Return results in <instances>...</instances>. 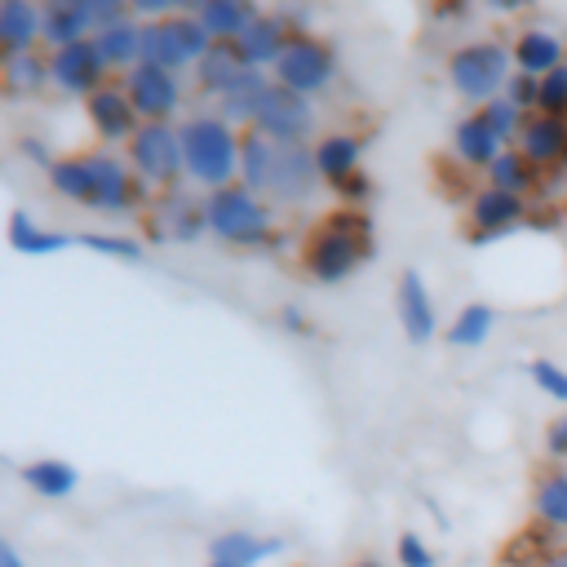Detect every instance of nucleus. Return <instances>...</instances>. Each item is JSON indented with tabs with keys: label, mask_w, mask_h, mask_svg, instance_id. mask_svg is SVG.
I'll use <instances>...</instances> for the list:
<instances>
[{
	"label": "nucleus",
	"mask_w": 567,
	"mask_h": 567,
	"mask_svg": "<svg viewBox=\"0 0 567 567\" xmlns=\"http://www.w3.org/2000/svg\"><path fill=\"white\" fill-rule=\"evenodd\" d=\"M372 257V226L359 208L332 213L323 226H315L301 244V266L319 284H341L350 279L363 261Z\"/></svg>",
	"instance_id": "f257e3e1"
},
{
	"label": "nucleus",
	"mask_w": 567,
	"mask_h": 567,
	"mask_svg": "<svg viewBox=\"0 0 567 567\" xmlns=\"http://www.w3.org/2000/svg\"><path fill=\"white\" fill-rule=\"evenodd\" d=\"M182 128V159H186V177L195 186H204L208 195L221 186L239 182V146L244 133L235 124H226L217 111L213 115H190L177 124Z\"/></svg>",
	"instance_id": "f03ea898"
},
{
	"label": "nucleus",
	"mask_w": 567,
	"mask_h": 567,
	"mask_svg": "<svg viewBox=\"0 0 567 567\" xmlns=\"http://www.w3.org/2000/svg\"><path fill=\"white\" fill-rule=\"evenodd\" d=\"M204 221H208V235H217L221 244H235V248H261L275 230L270 204L257 190H248L244 182L204 195Z\"/></svg>",
	"instance_id": "7ed1b4c3"
},
{
	"label": "nucleus",
	"mask_w": 567,
	"mask_h": 567,
	"mask_svg": "<svg viewBox=\"0 0 567 567\" xmlns=\"http://www.w3.org/2000/svg\"><path fill=\"white\" fill-rule=\"evenodd\" d=\"M509 75H514V53L505 40H470L447 53V84L465 102L487 106L492 97L505 93Z\"/></svg>",
	"instance_id": "20e7f679"
},
{
	"label": "nucleus",
	"mask_w": 567,
	"mask_h": 567,
	"mask_svg": "<svg viewBox=\"0 0 567 567\" xmlns=\"http://www.w3.org/2000/svg\"><path fill=\"white\" fill-rule=\"evenodd\" d=\"M270 80L284 84V89H292V93H301V97H315V93L332 89V80H337V53H332L328 40H319L310 31H297L288 40V49L279 53Z\"/></svg>",
	"instance_id": "39448f33"
},
{
	"label": "nucleus",
	"mask_w": 567,
	"mask_h": 567,
	"mask_svg": "<svg viewBox=\"0 0 567 567\" xmlns=\"http://www.w3.org/2000/svg\"><path fill=\"white\" fill-rule=\"evenodd\" d=\"M128 168L137 173L142 186H177V177H186V159H182V128L177 124H142L128 142Z\"/></svg>",
	"instance_id": "423d86ee"
},
{
	"label": "nucleus",
	"mask_w": 567,
	"mask_h": 567,
	"mask_svg": "<svg viewBox=\"0 0 567 567\" xmlns=\"http://www.w3.org/2000/svg\"><path fill=\"white\" fill-rule=\"evenodd\" d=\"M252 128H257L261 137L279 142V146H306V142L315 137V102L270 80V89H266V97H261V106H257ZM310 146H315V142H310Z\"/></svg>",
	"instance_id": "0eeeda50"
},
{
	"label": "nucleus",
	"mask_w": 567,
	"mask_h": 567,
	"mask_svg": "<svg viewBox=\"0 0 567 567\" xmlns=\"http://www.w3.org/2000/svg\"><path fill=\"white\" fill-rule=\"evenodd\" d=\"M124 93L133 97L142 124H173V115L182 106V80L164 66H151V62H137L124 75Z\"/></svg>",
	"instance_id": "6e6552de"
},
{
	"label": "nucleus",
	"mask_w": 567,
	"mask_h": 567,
	"mask_svg": "<svg viewBox=\"0 0 567 567\" xmlns=\"http://www.w3.org/2000/svg\"><path fill=\"white\" fill-rule=\"evenodd\" d=\"M106 62H102V53H97V44L93 40H80V44H71V49H58V53H49V80H53V89H62V93H71V97H93L97 89H106Z\"/></svg>",
	"instance_id": "1a4fd4ad"
},
{
	"label": "nucleus",
	"mask_w": 567,
	"mask_h": 567,
	"mask_svg": "<svg viewBox=\"0 0 567 567\" xmlns=\"http://www.w3.org/2000/svg\"><path fill=\"white\" fill-rule=\"evenodd\" d=\"M89 159H93V204L89 208H97L106 217H120V213H128L146 199V186L137 182V173L124 159H115L106 151H93Z\"/></svg>",
	"instance_id": "9d476101"
},
{
	"label": "nucleus",
	"mask_w": 567,
	"mask_h": 567,
	"mask_svg": "<svg viewBox=\"0 0 567 567\" xmlns=\"http://www.w3.org/2000/svg\"><path fill=\"white\" fill-rule=\"evenodd\" d=\"M319 168H315V146H275V168L266 195L275 204H306L319 190Z\"/></svg>",
	"instance_id": "9b49d317"
},
{
	"label": "nucleus",
	"mask_w": 567,
	"mask_h": 567,
	"mask_svg": "<svg viewBox=\"0 0 567 567\" xmlns=\"http://www.w3.org/2000/svg\"><path fill=\"white\" fill-rule=\"evenodd\" d=\"M527 217H532L527 199L505 195V190H496V186H483V190L470 199V244H492V239H501L505 230L523 226Z\"/></svg>",
	"instance_id": "f8f14e48"
},
{
	"label": "nucleus",
	"mask_w": 567,
	"mask_h": 567,
	"mask_svg": "<svg viewBox=\"0 0 567 567\" xmlns=\"http://www.w3.org/2000/svg\"><path fill=\"white\" fill-rule=\"evenodd\" d=\"M84 115H89L97 142H124V146H128L133 133L142 128V115H137L133 97L124 93V84H106V89H97V93L84 102Z\"/></svg>",
	"instance_id": "ddd939ff"
},
{
	"label": "nucleus",
	"mask_w": 567,
	"mask_h": 567,
	"mask_svg": "<svg viewBox=\"0 0 567 567\" xmlns=\"http://www.w3.org/2000/svg\"><path fill=\"white\" fill-rule=\"evenodd\" d=\"M399 323H403V337L412 346H425L434 332H439V310H434V297L421 279V270H403L399 275Z\"/></svg>",
	"instance_id": "4468645a"
},
{
	"label": "nucleus",
	"mask_w": 567,
	"mask_h": 567,
	"mask_svg": "<svg viewBox=\"0 0 567 567\" xmlns=\"http://www.w3.org/2000/svg\"><path fill=\"white\" fill-rule=\"evenodd\" d=\"M501 151H509V142L483 120V111H470V115L456 120V128H452V155H456L465 168H483V173H487Z\"/></svg>",
	"instance_id": "2eb2a0df"
},
{
	"label": "nucleus",
	"mask_w": 567,
	"mask_h": 567,
	"mask_svg": "<svg viewBox=\"0 0 567 567\" xmlns=\"http://www.w3.org/2000/svg\"><path fill=\"white\" fill-rule=\"evenodd\" d=\"M252 71H257V66H248L244 53H239L230 40H217V44L208 49V58L195 66V80H199L204 93H213V97L221 102V97H230L239 84H248Z\"/></svg>",
	"instance_id": "dca6fc26"
},
{
	"label": "nucleus",
	"mask_w": 567,
	"mask_h": 567,
	"mask_svg": "<svg viewBox=\"0 0 567 567\" xmlns=\"http://www.w3.org/2000/svg\"><path fill=\"white\" fill-rule=\"evenodd\" d=\"M509 53H514V71H527V75H536V80L567 62V44H563V35L549 31V27H523V31L514 35Z\"/></svg>",
	"instance_id": "f3484780"
},
{
	"label": "nucleus",
	"mask_w": 567,
	"mask_h": 567,
	"mask_svg": "<svg viewBox=\"0 0 567 567\" xmlns=\"http://www.w3.org/2000/svg\"><path fill=\"white\" fill-rule=\"evenodd\" d=\"M536 168H563L567 164V120L554 115H527L518 142H514Z\"/></svg>",
	"instance_id": "a211bd4d"
},
{
	"label": "nucleus",
	"mask_w": 567,
	"mask_h": 567,
	"mask_svg": "<svg viewBox=\"0 0 567 567\" xmlns=\"http://www.w3.org/2000/svg\"><path fill=\"white\" fill-rule=\"evenodd\" d=\"M35 40H44V9L31 0H4L0 4V53H35Z\"/></svg>",
	"instance_id": "6ab92c4d"
},
{
	"label": "nucleus",
	"mask_w": 567,
	"mask_h": 567,
	"mask_svg": "<svg viewBox=\"0 0 567 567\" xmlns=\"http://www.w3.org/2000/svg\"><path fill=\"white\" fill-rule=\"evenodd\" d=\"M359 164H363V137L359 133H323L315 142V168L328 186H341L354 173H363Z\"/></svg>",
	"instance_id": "aec40b11"
},
{
	"label": "nucleus",
	"mask_w": 567,
	"mask_h": 567,
	"mask_svg": "<svg viewBox=\"0 0 567 567\" xmlns=\"http://www.w3.org/2000/svg\"><path fill=\"white\" fill-rule=\"evenodd\" d=\"M288 40H292V27L279 18V13H261L239 40H235V49L244 53V62L248 66H270L275 71V62H279V53L288 49Z\"/></svg>",
	"instance_id": "412c9836"
},
{
	"label": "nucleus",
	"mask_w": 567,
	"mask_h": 567,
	"mask_svg": "<svg viewBox=\"0 0 567 567\" xmlns=\"http://www.w3.org/2000/svg\"><path fill=\"white\" fill-rule=\"evenodd\" d=\"M284 540L279 536H257L248 527H230L221 536L208 540V563H235V567H257L261 558L279 554Z\"/></svg>",
	"instance_id": "4be33fe9"
},
{
	"label": "nucleus",
	"mask_w": 567,
	"mask_h": 567,
	"mask_svg": "<svg viewBox=\"0 0 567 567\" xmlns=\"http://www.w3.org/2000/svg\"><path fill=\"white\" fill-rule=\"evenodd\" d=\"M195 18L204 22V31L213 35V40H239L257 18H261V9L257 4H244V0H204L199 9H195Z\"/></svg>",
	"instance_id": "5701e85b"
},
{
	"label": "nucleus",
	"mask_w": 567,
	"mask_h": 567,
	"mask_svg": "<svg viewBox=\"0 0 567 567\" xmlns=\"http://www.w3.org/2000/svg\"><path fill=\"white\" fill-rule=\"evenodd\" d=\"M532 514L549 532H567V465H554L536 474L532 483Z\"/></svg>",
	"instance_id": "b1692460"
},
{
	"label": "nucleus",
	"mask_w": 567,
	"mask_h": 567,
	"mask_svg": "<svg viewBox=\"0 0 567 567\" xmlns=\"http://www.w3.org/2000/svg\"><path fill=\"white\" fill-rule=\"evenodd\" d=\"M93 44H97V53H102V62H106L111 71H124V75H128V71L142 62V22L124 18V22L106 27V31H97Z\"/></svg>",
	"instance_id": "393cba45"
},
{
	"label": "nucleus",
	"mask_w": 567,
	"mask_h": 567,
	"mask_svg": "<svg viewBox=\"0 0 567 567\" xmlns=\"http://www.w3.org/2000/svg\"><path fill=\"white\" fill-rule=\"evenodd\" d=\"M9 244H13L18 252H27V257H49V252H62V248L80 244V235L44 230V226H35V221H31V213H27V208H13V217H9Z\"/></svg>",
	"instance_id": "a878e982"
},
{
	"label": "nucleus",
	"mask_w": 567,
	"mask_h": 567,
	"mask_svg": "<svg viewBox=\"0 0 567 567\" xmlns=\"http://www.w3.org/2000/svg\"><path fill=\"white\" fill-rule=\"evenodd\" d=\"M44 9V44L58 53V49H71L80 40H89V22H84V9L80 0H49L40 4Z\"/></svg>",
	"instance_id": "bb28decb"
},
{
	"label": "nucleus",
	"mask_w": 567,
	"mask_h": 567,
	"mask_svg": "<svg viewBox=\"0 0 567 567\" xmlns=\"http://www.w3.org/2000/svg\"><path fill=\"white\" fill-rule=\"evenodd\" d=\"M487 186H496V190H505V195L527 199V195L540 186V168H536L518 146H509V151H501V155H496V164L487 168Z\"/></svg>",
	"instance_id": "cd10ccee"
},
{
	"label": "nucleus",
	"mask_w": 567,
	"mask_h": 567,
	"mask_svg": "<svg viewBox=\"0 0 567 567\" xmlns=\"http://www.w3.org/2000/svg\"><path fill=\"white\" fill-rule=\"evenodd\" d=\"M49 190L71 204H93V159L89 155H62L49 168Z\"/></svg>",
	"instance_id": "c85d7f7f"
},
{
	"label": "nucleus",
	"mask_w": 567,
	"mask_h": 567,
	"mask_svg": "<svg viewBox=\"0 0 567 567\" xmlns=\"http://www.w3.org/2000/svg\"><path fill=\"white\" fill-rule=\"evenodd\" d=\"M22 483H27L35 496H44V501H66V496L80 487V474H75L71 461L40 456V461H31V465L22 470Z\"/></svg>",
	"instance_id": "c756f323"
},
{
	"label": "nucleus",
	"mask_w": 567,
	"mask_h": 567,
	"mask_svg": "<svg viewBox=\"0 0 567 567\" xmlns=\"http://www.w3.org/2000/svg\"><path fill=\"white\" fill-rule=\"evenodd\" d=\"M275 146L270 137H261L257 128H244V146H239V182L257 195H266L270 186V168H275Z\"/></svg>",
	"instance_id": "7c9ffc66"
},
{
	"label": "nucleus",
	"mask_w": 567,
	"mask_h": 567,
	"mask_svg": "<svg viewBox=\"0 0 567 567\" xmlns=\"http://www.w3.org/2000/svg\"><path fill=\"white\" fill-rule=\"evenodd\" d=\"M142 62L164 66V71H173V75L190 66L186 53H182V44H177V31H173L168 18H164V22H142Z\"/></svg>",
	"instance_id": "2f4dec72"
},
{
	"label": "nucleus",
	"mask_w": 567,
	"mask_h": 567,
	"mask_svg": "<svg viewBox=\"0 0 567 567\" xmlns=\"http://www.w3.org/2000/svg\"><path fill=\"white\" fill-rule=\"evenodd\" d=\"M0 84H4L9 97H31V93H40L44 84H53V80H49V58H40V53L4 58V66H0Z\"/></svg>",
	"instance_id": "473e14b6"
},
{
	"label": "nucleus",
	"mask_w": 567,
	"mask_h": 567,
	"mask_svg": "<svg viewBox=\"0 0 567 567\" xmlns=\"http://www.w3.org/2000/svg\"><path fill=\"white\" fill-rule=\"evenodd\" d=\"M492 328H496V310H492L487 301H470V306H461V315L447 323V341L461 346V350H474V346H483V341L492 337Z\"/></svg>",
	"instance_id": "72a5a7b5"
},
{
	"label": "nucleus",
	"mask_w": 567,
	"mask_h": 567,
	"mask_svg": "<svg viewBox=\"0 0 567 567\" xmlns=\"http://www.w3.org/2000/svg\"><path fill=\"white\" fill-rule=\"evenodd\" d=\"M266 89H270L266 71H252V80H248V84H239L230 97H221V102H217V115H221L226 124H248V128H252V120H257V106H261Z\"/></svg>",
	"instance_id": "f704fd0d"
},
{
	"label": "nucleus",
	"mask_w": 567,
	"mask_h": 567,
	"mask_svg": "<svg viewBox=\"0 0 567 567\" xmlns=\"http://www.w3.org/2000/svg\"><path fill=\"white\" fill-rule=\"evenodd\" d=\"M177 244H190V239H199L204 230H208V221H204V199L199 204H190V199H168V226H164Z\"/></svg>",
	"instance_id": "c9c22d12"
},
{
	"label": "nucleus",
	"mask_w": 567,
	"mask_h": 567,
	"mask_svg": "<svg viewBox=\"0 0 567 567\" xmlns=\"http://www.w3.org/2000/svg\"><path fill=\"white\" fill-rule=\"evenodd\" d=\"M478 111H483V120H487V124H492V128H496L505 142H518V133H523L527 115H523V111H518V106H514L505 93H501V97H492V102H487V106H478Z\"/></svg>",
	"instance_id": "e433bc0d"
},
{
	"label": "nucleus",
	"mask_w": 567,
	"mask_h": 567,
	"mask_svg": "<svg viewBox=\"0 0 567 567\" xmlns=\"http://www.w3.org/2000/svg\"><path fill=\"white\" fill-rule=\"evenodd\" d=\"M527 377H532V385H536L545 399L567 403V368H558L554 359H532V363H527Z\"/></svg>",
	"instance_id": "4c0bfd02"
},
{
	"label": "nucleus",
	"mask_w": 567,
	"mask_h": 567,
	"mask_svg": "<svg viewBox=\"0 0 567 567\" xmlns=\"http://www.w3.org/2000/svg\"><path fill=\"white\" fill-rule=\"evenodd\" d=\"M536 115L567 120V62L554 66L549 75H540V106H536Z\"/></svg>",
	"instance_id": "58836bf2"
},
{
	"label": "nucleus",
	"mask_w": 567,
	"mask_h": 567,
	"mask_svg": "<svg viewBox=\"0 0 567 567\" xmlns=\"http://www.w3.org/2000/svg\"><path fill=\"white\" fill-rule=\"evenodd\" d=\"M84 248L102 252V257H120V261H142V239H128V235H102V230H89L80 235Z\"/></svg>",
	"instance_id": "ea45409f"
},
{
	"label": "nucleus",
	"mask_w": 567,
	"mask_h": 567,
	"mask_svg": "<svg viewBox=\"0 0 567 567\" xmlns=\"http://www.w3.org/2000/svg\"><path fill=\"white\" fill-rule=\"evenodd\" d=\"M505 97H509L523 115H536V106H540V80L527 75V71H514L509 84H505Z\"/></svg>",
	"instance_id": "a19ab883"
},
{
	"label": "nucleus",
	"mask_w": 567,
	"mask_h": 567,
	"mask_svg": "<svg viewBox=\"0 0 567 567\" xmlns=\"http://www.w3.org/2000/svg\"><path fill=\"white\" fill-rule=\"evenodd\" d=\"M394 558H399V567H434V549L425 545L421 532H399Z\"/></svg>",
	"instance_id": "79ce46f5"
},
{
	"label": "nucleus",
	"mask_w": 567,
	"mask_h": 567,
	"mask_svg": "<svg viewBox=\"0 0 567 567\" xmlns=\"http://www.w3.org/2000/svg\"><path fill=\"white\" fill-rule=\"evenodd\" d=\"M545 452H549L554 461H567V416H554V421L545 425Z\"/></svg>",
	"instance_id": "37998d69"
},
{
	"label": "nucleus",
	"mask_w": 567,
	"mask_h": 567,
	"mask_svg": "<svg viewBox=\"0 0 567 567\" xmlns=\"http://www.w3.org/2000/svg\"><path fill=\"white\" fill-rule=\"evenodd\" d=\"M341 199H354V204H363L368 195H372V182H368V173H354L350 182H341V186H332Z\"/></svg>",
	"instance_id": "c03bdc74"
},
{
	"label": "nucleus",
	"mask_w": 567,
	"mask_h": 567,
	"mask_svg": "<svg viewBox=\"0 0 567 567\" xmlns=\"http://www.w3.org/2000/svg\"><path fill=\"white\" fill-rule=\"evenodd\" d=\"M22 155H27V159H35V164H44V173L53 168V159H49V151H44V142H40V137H22Z\"/></svg>",
	"instance_id": "a18cd8bd"
},
{
	"label": "nucleus",
	"mask_w": 567,
	"mask_h": 567,
	"mask_svg": "<svg viewBox=\"0 0 567 567\" xmlns=\"http://www.w3.org/2000/svg\"><path fill=\"white\" fill-rule=\"evenodd\" d=\"M279 323H284L288 332H310V323H306V315H301L297 306H284V310H279Z\"/></svg>",
	"instance_id": "49530a36"
},
{
	"label": "nucleus",
	"mask_w": 567,
	"mask_h": 567,
	"mask_svg": "<svg viewBox=\"0 0 567 567\" xmlns=\"http://www.w3.org/2000/svg\"><path fill=\"white\" fill-rule=\"evenodd\" d=\"M0 567H27V558L18 554L13 540H0Z\"/></svg>",
	"instance_id": "de8ad7c7"
},
{
	"label": "nucleus",
	"mask_w": 567,
	"mask_h": 567,
	"mask_svg": "<svg viewBox=\"0 0 567 567\" xmlns=\"http://www.w3.org/2000/svg\"><path fill=\"white\" fill-rule=\"evenodd\" d=\"M540 567H567V554H563V549H549V554H545V563H540Z\"/></svg>",
	"instance_id": "09e8293b"
},
{
	"label": "nucleus",
	"mask_w": 567,
	"mask_h": 567,
	"mask_svg": "<svg viewBox=\"0 0 567 567\" xmlns=\"http://www.w3.org/2000/svg\"><path fill=\"white\" fill-rule=\"evenodd\" d=\"M354 567H385V563H377V558H363V563H354Z\"/></svg>",
	"instance_id": "8fccbe9b"
},
{
	"label": "nucleus",
	"mask_w": 567,
	"mask_h": 567,
	"mask_svg": "<svg viewBox=\"0 0 567 567\" xmlns=\"http://www.w3.org/2000/svg\"><path fill=\"white\" fill-rule=\"evenodd\" d=\"M204 567H235V563H204Z\"/></svg>",
	"instance_id": "3c124183"
}]
</instances>
